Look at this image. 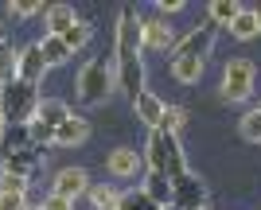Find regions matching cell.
Listing matches in <instances>:
<instances>
[{"mask_svg":"<svg viewBox=\"0 0 261 210\" xmlns=\"http://www.w3.org/2000/svg\"><path fill=\"white\" fill-rule=\"evenodd\" d=\"M86 140H90V121L78 117V113H70L51 133V144H59V148H78V144H86Z\"/></svg>","mask_w":261,"mask_h":210,"instance_id":"obj_12","label":"cell"},{"mask_svg":"<svg viewBox=\"0 0 261 210\" xmlns=\"http://www.w3.org/2000/svg\"><path fill=\"white\" fill-rule=\"evenodd\" d=\"M184 8H187L184 0H160V4H156V16H160V20H168V16H179Z\"/></svg>","mask_w":261,"mask_h":210,"instance_id":"obj_30","label":"cell"},{"mask_svg":"<svg viewBox=\"0 0 261 210\" xmlns=\"http://www.w3.org/2000/svg\"><path fill=\"white\" fill-rule=\"evenodd\" d=\"M35 105H39V89L23 86L20 78H12L0 86V117H4V129L8 125H32Z\"/></svg>","mask_w":261,"mask_h":210,"instance_id":"obj_3","label":"cell"},{"mask_svg":"<svg viewBox=\"0 0 261 210\" xmlns=\"http://www.w3.org/2000/svg\"><path fill=\"white\" fill-rule=\"evenodd\" d=\"M172 183V206L175 210H199L207 206V187H203V179L191 175V171H184V175L168 179Z\"/></svg>","mask_w":261,"mask_h":210,"instance_id":"obj_6","label":"cell"},{"mask_svg":"<svg viewBox=\"0 0 261 210\" xmlns=\"http://www.w3.org/2000/svg\"><path fill=\"white\" fill-rule=\"evenodd\" d=\"M0 195H23V199H28V179L4 175V171H0Z\"/></svg>","mask_w":261,"mask_h":210,"instance_id":"obj_29","label":"cell"},{"mask_svg":"<svg viewBox=\"0 0 261 210\" xmlns=\"http://www.w3.org/2000/svg\"><path fill=\"white\" fill-rule=\"evenodd\" d=\"M39 210H74V202H66V199H59V195H47V199L39 202Z\"/></svg>","mask_w":261,"mask_h":210,"instance_id":"obj_31","label":"cell"},{"mask_svg":"<svg viewBox=\"0 0 261 210\" xmlns=\"http://www.w3.org/2000/svg\"><path fill=\"white\" fill-rule=\"evenodd\" d=\"M226 32L234 35V39H242V43H246V39H253V35H261V32H257V20H253V8H242L238 16L230 20Z\"/></svg>","mask_w":261,"mask_h":210,"instance_id":"obj_21","label":"cell"},{"mask_svg":"<svg viewBox=\"0 0 261 210\" xmlns=\"http://www.w3.org/2000/svg\"><path fill=\"white\" fill-rule=\"evenodd\" d=\"M187 171V160H184V148H179V136L164 133V175L175 179Z\"/></svg>","mask_w":261,"mask_h":210,"instance_id":"obj_15","label":"cell"},{"mask_svg":"<svg viewBox=\"0 0 261 210\" xmlns=\"http://www.w3.org/2000/svg\"><path fill=\"white\" fill-rule=\"evenodd\" d=\"M257 113H261V105H257Z\"/></svg>","mask_w":261,"mask_h":210,"instance_id":"obj_38","label":"cell"},{"mask_svg":"<svg viewBox=\"0 0 261 210\" xmlns=\"http://www.w3.org/2000/svg\"><path fill=\"white\" fill-rule=\"evenodd\" d=\"M39 55H43L47 70H51V67H63V63H70V58H74V55L63 47V39H59V35H43V39H39Z\"/></svg>","mask_w":261,"mask_h":210,"instance_id":"obj_18","label":"cell"},{"mask_svg":"<svg viewBox=\"0 0 261 210\" xmlns=\"http://www.w3.org/2000/svg\"><path fill=\"white\" fill-rule=\"evenodd\" d=\"M39 144H28V148H16V152H0V171L4 175H20V179H32V171L39 167Z\"/></svg>","mask_w":261,"mask_h":210,"instance_id":"obj_9","label":"cell"},{"mask_svg":"<svg viewBox=\"0 0 261 210\" xmlns=\"http://www.w3.org/2000/svg\"><path fill=\"white\" fill-rule=\"evenodd\" d=\"M184 121H187V109L184 105H164V117H160V129H156V133H179V129H184Z\"/></svg>","mask_w":261,"mask_h":210,"instance_id":"obj_25","label":"cell"},{"mask_svg":"<svg viewBox=\"0 0 261 210\" xmlns=\"http://www.w3.org/2000/svg\"><path fill=\"white\" fill-rule=\"evenodd\" d=\"M160 210H175V206H160Z\"/></svg>","mask_w":261,"mask_h":210,"instance_id":"obj_37","label":"cell"},{"mask_svg":"<svg viewBox=\"0 0 261 210\" xmlns=\"http://www.w3.org/2000/svg\"><path fill=\"white\" fill-rule=\"evenodd\" d=\"M4 136H8L4 152H16V148H28V144H32V133H28V125H8V129H4Z\"/></svg>","mask_w":261,"mask_h":210,"instance_id":"obj_27","label":"cell"},{"mask_svg":"<svg viewBox=\"0 0 261 210\" xmlns=\"http://www.w3.org/2000/svg\"><path fill=\"white\" fill-rule=\"evenodd\" d=\"M106 167H109V175H113V179H137L144 171V160H141L137 148H113L109 160H106Z\"/></svg>","mask_w":261,"mask_h":210,"instance_id":"obj_11","label":"cell"},{"mask_svg":"<svg viewBox=\"0 0 261 210\" xmlns=\"http://www.w3.org/2000/svg\"><path fill=\"white\" fill-rule=\"evenodd\" d=\"M144 47H141V16L133 8H121V20H117V86L129 94V101L144 89Z\"/></svg>","mask_w":261,"mask_h":210,"instance_id":"obj_1","label":"cell"},{"mask_svg":"<svg viewBox=\"0 0 261 210\" xmlns=\"http://www.w3.org/2000/svg\"><path fill=\"white\" fill-rule=\"evenodd\" d=\"M215 43H218V27L207 20L203 27H191L184 39H175V47H172V63H175V58H199V63H203V58L215 51Z\"/></svg>","mask_w":261,"mask_h":210,"instance_id":"obj_5","label":"cell"},{"mask_svg":"<svg viewBox=\"0 0 261 210\" xmlns=\"http://www.w3.org/2000/svg\"><path fill=\"white\" fill-rule=\"evenodd\" d=\"M0 136H4V117H0Z\"/></svg>","mask_w":261,"mask_h":210,"instance_id":"obj_35","label":"cell"},{"mask_svg":"<svg viewBox=\"0 0 261 210\" xmlns=\"http://www.w3.org/2000/svg\"><path fill=\"white\" fill-rule=\"evenodd\" d=\"M113 86H117V70H113V63H109L106 55L90 58L86 67L78 70V101L90 105V109H94V105H106Z\"/></svg>","mask_w":261,"mask_h":210,"instance_id":"obj_2","label":"cell"},{"mask_svg":"<svg viewBox=\"0 0 261 210\" xmlns=\"http://www.w3.org/2000/svg\"><path fill=\"white\" fill-rule=\"evenodd\" d=\"M253 78H257V67L250 58H230L226 70H222V101H250L253 98Z\"/></svg>","mask_w":261,"mask_h":210,"instance_id":"obj_4","label":"cell"},{"mask_svg":"<svg viewBox=\"0 0 261 210\" xmlns=\"http://www.w3.org/2000/svg\"><path fill=\"white\" fill-rule=\"evenodd\" d=\"M172 78L179 86H195L199 78H203V63L199 58H175L172 63Z\"/></svg>","mask_w":261,"mask_h":210,"instance_id":"obj_20","label":"cell"},{"mask_svg":"<svg viewBox=\"0 0 261 210\" xmlns=\"http://www.w3.org/2000/svg\"><path fill=\"white\" fill-rule=\"evenodd\" d=\"M39 12H47L39 0H12L8 4V16H16V20H28V16H39Z\"/></svg>","mask_w":261,"mask_h":210,"instance_id":"obj_28","label":"cell"},{"mask_svg":"<svg viewBox=\"0 0 261 210\" xmlns=\"http://www.w3.org/2000/svg\"><path fill=\"white\" fill-rule=\"evenodd\" d=\"M43 16H47V35H63L66 27L78 20V12L70 8V4H47Z\"/></svg>","mask_w":261,"mask_h":210,"instance_id":"obj_17","label":"cell"},{"mask_svg":"<svg viewBox=\"0 0 261 210\" xmlns=\"http://www.w3.org/2000/svg\"><path fill=\"white\" fill-rule=\"evenodd\" d=\"M253 20H257V32H261V4L253 8Z\"/></svg>","mask_w":261,"mask_h":210,"instance_id":"obj_33","label":"cell"},{"mask_svg":"<svg viewBox=\"0 0 261 210\" xmlns=\"http://www.w3.org/2000/svg\"><path fill=\"white\" fill-rule=\"evenodd\" d=\"M117 210H156V206L141 187H133V191H121L117 195Z\"/></svg>","mask_w":261,"mask_h":210,"instance_id":"obj_24","label":"cell"},{"mask_svg":"<svg viewBox=\"0 0 261 210\" xmlns=\"http://www.w3.org/2000/svg\"><path fill=\"white\" fill-rule=\"evenodd\" d=\"M90 202H94V210H117V195L121 191H113L109 183H90Z\"/></svg>","mask_w":261,"mask_h":210,"instance_id":"obj_22","label":"cell"},{"mask_svg":"<svg viewBox=\"0 0 261 210\" xmlns=\"http://www.w3.org/2000/svg\"><path fill=\"white\" fill-rule=\"evenodd\" d=\"M16 78H20L23 86H43V78H47V63L43 55H39V43L32 47H23V51H16Z\"/></svg>","mask_w":261,"mask_h":210,"instance_id":"obj_8","label":"cell"},{"mask_svg":"<svg viewBox=\"0 0 261 210\" xmlns=\"http://www.w3.org/2000/svg\"><path fill=\"white\" fill-rule=\"evenodd\" d=\"M86 191H90V171H86V167H59V171H55L51 195L74 202V199H82Z\"/></svg>","mask_w":261,"mask_h":210,"instance_id":"obj_7","label":"cell"},{"mask_svg":"<svg viewBox=\"0 0 261 210\" xmlns=\"http://www.w3.org/2000/svg\"><path fill=\"white\" fill-rule=\"evenodd\" d=\"M133 113H137V121L141 125H148V129H160V117H164V101L156 98L152 89H141L137 98H133Z\"/></svg>","mask_w":261,"mask_h":210,"instance_id":"obj_13","label":"cell"},{"mask_svg":"<svg viewBox=\"0 0 261 210\" xmlns=\"http://www.w3.org/2000/svg\"><path fill=\"white\" fill-rule=\"evenodd\" d=\"M141 191L152 199L156 210H160V206H172V183H168V175H156V171H148V175H144V183H141Z\"/></svg>","mask_w":261,"mask_h":210,"instance_id":"obj_16","label":"cell"},{"mask_svg":"<svg viewBox=\"0 0 261 210\" xmlns=\"http://www.w3.org/2000/svg\"><path fill=\"white\" fill-rule=\"evenodd\" d=\"M23 195H0V210H23Z\"/></svg>","mask_w":261,"mask_h":210,"instance_id":"obj_32","label":"cell"},{"mask_svg":"<svg viewBox=\"0 0 261 210\" xmlns=\"http://www.w3.org/2000/svg\"><path fill=\"white\" fill-rule=\"evenodd\" d=\"M90 35H94V27H90L86 20H74L63 35H59V39H63V47L70 51V55H74V51H82V47L90 43Z\"/></svg>","mask_w":261,"mask_h":210,"instance_id":"obj_19","label":"cell"},{"mask_svg":"<svg viewBox=\"0 0 261 210\" xmlns=\"http://www.w3.org/2000/svg\"><path fill=\"white\" fill-rule=\"evenodd\" d=\"M66 117H70V105H66V101H59V98H39L32 121H39L43 129H51V133H55V129H59Z\"/></svg>","mask_w":261,"mask_h":210,"instance_id":"obj_14","label":"cell"},{"mask_svg":"<svg viewBox=\"0 0 261 210\" xmlns=\"http://www.w3.org/2000/svg\"><path fill=\"white\" fill-rule=\"evenodd\" d=\"M141 47L144 51H172L175 47V32L172 23L152 16V20H141Z\"/></svg>","mask_w":261,"mask_h":210,"instance_id":"obj_10","label":"cell"},{"mask_svg":"<svg viewBox=\"0 0 261 210\" xmlns=\"http://www.w3.org/2000/svg\"><path fill=\"white\" fill-rule=\"evenodd\" d=\"M207 12H211V23H215V27H230V20L242 12V4L238 0H215Z\"/></svg>","mask_w":261,"mask_h":210,"instance_id":"obj_23","label":"cell"},{"mask_svg":"<svg viewBox=\"0 0 261 210\" xmlns=\"http://www.w3.org/2000/svg\"><path fill=\"white\" fill-rule=\"evenodd\" d=\"M12 78H16V47L0 35V86L12 82Z\"/></svg>","mask_w":261,"mask_h":210,"instance_id":"obj_26","label":"cell"},{"mask_svg":"<svg viewBox=\"0 0 261 210\" xmlns=\"http://www.w3.org/2000/svg\"><path fill=\"white\" fill-rule=\"evenodd\" d=\"M199 210H211V202H207V206H199Z\"/></svg>","mask_w":261,"mask_h":210,"instance_id":"obj_36","label":"cell"},{"mask_svg":"<svg viewBox=\"0 0 261 210\" xmlns=\"http://www.w3.org/2000/svg\"><path fill=\"white\" fill-rule=\"evenodd\" d=\"M23 210H39V206H32V202H23Z\"/></svg>","mask_w":261,"mask_h":210,"instance_id":"obj_34","label":"cell"}]
</instances>
